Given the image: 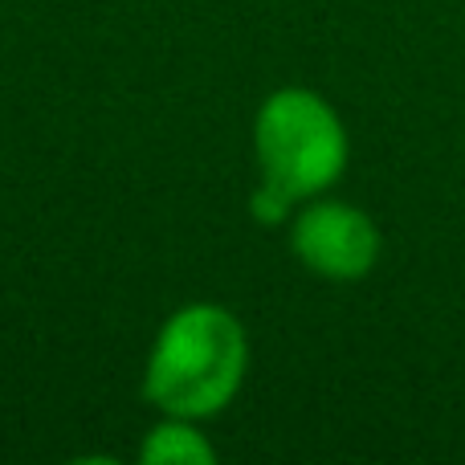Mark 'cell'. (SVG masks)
Instances as JSON below:
<instances>
[{
  "instance_id": "277c9868",
  "label": "cell",
  "mask_w": 465,
  "mask_h": 465,
  "mask_svg": "<svg viewBox=\"0 0 465 465\" xmlns=\"http://www.w3.org/2000/svg\"><path fill=\"white\" fill-rule=\"evenodd\" d=\"M139 458L147 465H209L217 453L204 441V433L184 417H168L163 425H155L147 433Z\"/></svg>"
},
{
  "instance_id": "6da1fadb",
  "label": "cell",
  "mask_w": 465,
  "mask_h": 465,
  "mask_svg": "<svg viewBox=\"0 0 465 465\" xmlns=\"http://www.w3.org/2000/svg\"><path fill=\"white\" fill-rule=\"evenodd\" d=\"M262 188L249 209L262 225L290 217V204L327 193L347 168V131L335 106L306 86L273 90L253 123Z\"/></svg>"
},
{
  "instance_id": "3957f363",
  "label": "cell",
  "mask_w": 465,
  "mask_h": 465,
  "mask_svg": "<svg viewBox=\"0 0 465 465\" xmlns=\"http://www.w3.org/2000/svg\"><path fill=\"white\" fill-rule=\"evenodd\" d=\"M298 262L327 282H360L380 262V229L355 204L314 201L294 217L290 229Z\"/></svg>"
},
{
  "instance_id": "7a4b0ae2",
  "label": "cell",
  "mask_w": 465,
  "mask_h": 465,
  "mask_svg": "<svg viewBox=\"0 0 465 465\" xmlns=\"http://www.w3.org/2000/svg\"><path fill=\"white\" fill-rule=\"evenodd\" d=\"M249 368V339L237 314L217 302H188L160 327L143 368V396L163 417H217Z\"/></svg>"
}]
</instances>
